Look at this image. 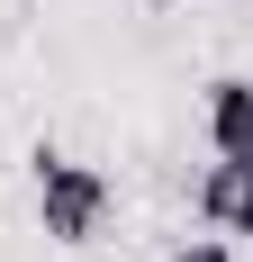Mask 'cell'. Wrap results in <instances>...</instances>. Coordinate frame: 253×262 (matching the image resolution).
<instances>
[{
    "label": "cell",
    "mask_w": 253,
    "mask_h": 262,
    "mask_svg": "<svg viewBox=\"0 0 253 262\" xmlns=\"http://www.w3.org/2000/svg\"><path fill=\"white\" fill-rule=\"evenodd\" d=\"M208 145H217V163H253V81L244 73L208 81Z\"/></svg>",
    "instance_id": "2"
},
{
    "label": "cell",
    "mask_w": 253,
    "mask_h": 262,
    "mask_svg": "<svg viewBox=\"0 0 253 262\" xmlns=\"http://www.w3.org/2000/svg\"><path fill=\"white\" fill-rule=\"evenodd\" d=\"M100 217H109V172H91L73 154H36V226L54 244H91Z\"/></svg>",
    "instance_id": "1"
},
{
    "label": "cell",
    "mask_w": 253,
    "mask_h": 262,
    "mask_svg": "<svg viewBox=\"0 0 253 262\" xmlns=\"http://www.w3.org/2000/svg\"><path fill=\"white\" fill-rule=\"evenodd\" d=\"M172 262H235V244H217V235H190Z\"/></svg>",
    "instance_id": "4"
},
{
    "label": "cell",
    "mask_w": 253,
    "mask_h": 262,
    "mask_svg": "<svg viewBox=\"0 0 253 262\" xmlns=\"http://www.w3.org/2000/svg\"><path fill=\"white\" fill-rule=\"evenodd\" d=\"M199 217L217 235H244L253 244V163H208L199 172Z\"/></svg>",
    "instance_id": "3"
}]
</instances>
